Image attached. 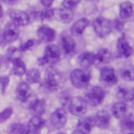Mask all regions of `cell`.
I'll return each mask as SVG.
<instances>
[{
  "label": "cell",
  "mask_w": 134,
  "mask_h": 134,
  "mask_svg": "<svg viewBox=\"0 0 134 134\" xmlns=\"http://www.w3.org/2000/svg\"><path fill=\"white\" fill-rule=\"evenodd\" d=\"M94 126H95L94 117L93 116H87V117H84V118L79 120V122L76 125V130L81 131L84 134H89Z\"/></svg>",
  "instance_id": "2e32d148"
},
{
  "label": "cell",
  "mask_w": 134,
  "mask_h": 134,
  "mask_svg": "<svg viewBox=\"0 0 134 134\" xmlns=\"http://www.w3.org/2000/svg\"><path fill=\"white\" fill-rule=\"evenodd\" d=\"M88 108L86 99L82 96H74L68 100V110L72 115L83 116Z\"/></svg>",
  "instance_id": "5b68a950"
},
{
  "label": "cell",
  "mask_w": 134,
  "mask_h": 134,
  "mask_svg": "<svg viewBox=\"0 0 134 134\" xmlns=\"http://www.w3.org/2000/svg\"><path fill=\"white\" fill-rule=\"evenodd\" d=\"M79 63L83 69H88L89 67H91L96 63L95 53H92L90 51L82 52L79 57Z\"/></svg>",
  "instance_id": "e0dca14e"
},
{
  "label": "cell",
  "mask_w": 134,
  "mask_h": 134,
  "mask_svg": "<svg viewBox=\"0 0 134 134\" xmlns=\"http://www.w3.org/2000/svg\"><path fill=\"white\" fill-rule=\"evenodd\" d=\"M67 122V113L63 108L55 109L50 115V124L55 129H61L65 127Z\"/></svg>",
  "instance_id": "52a82bcc"
},
{
  "label": "cell",
  "mask_w": 134,
  "mask_h": 134,
  "mask_svg": "<svg viewBox=\"0 0 134 134\" xmlns=\"http://www.w3.org/2000/svg\"><path fill=\"white\" fill-rule=\"evenodd\" d=\"M37 35L40 41L45 43H50L55 39V30L47 25L40 26L39 29L37 30Z\"/></svg>",
  "instance_id": "7c38bea8"
},
{
  "label": "cell",
  "mask_w": 134,
  "mask_h": 134,
  "mask_svg": "<svg viewBox=\"0 0 134 134\" xmlns=\"http://www.w3.org/2000/svg\"><path fill=\"white\" fill-rule=\"evenodd\" d=\"M99 77H100L102 82L108 86H114L118 82V77H117V74H116L114 68H112L110 66H105L100 69Z\"/></svg>",
  "instance_id": "8992f818"
},
{
  "label": "cell",
  "mask_w": 134,
  "mask_h": 134,
  "mask_svg": "<svg viewBox=\"0 0 134 134\" xmlns=\"http://www.w3.org/2000/svg\"><path fill=\"white\" fill-rule=\"evenodd\" d=\"M54 16H57V18L62 21L63 23H69L73 17H74V13L72 9H68L65 7H61L58 9H54Z\"/></svg>",
  "instance_id": "7402d4cb"
},
{
  "label": "cell",
  "mask_w": 134,
  "mask_h": 134,
  "mask_svg": "<svg viewBox=\"0 0 134 134\" xmlns=\"http://www.w3.org/2000/svg\"><path fill=\"white\" fill-rule=\"evenodd\" d=\"M124 26H125V21L121 18L120 19H115L114 22L112 23V27H114L118 31H121L124 29Z\"/></svg>",
  "instance_id": "e575fe53"
},
{
  "label": "cell",
  "mask_w": 134,
  "mask_h": 134,
  "mask_svg": "<svg viewBox=\"0 0 134 134\" xmlns=\"http://www.w3.org/2000/svg\"><path fill=\"white\" fill-rule=\"evenodd\" d=\"M39 18L41 20H45V19H50L54 16V9L53 8H50V7H45L44 9L40 10L39 14H38Z\"/></svg>",
  "instance_id": "1f68e13d"
},
{
  "label": "cell",
  "mask_w": 134,
  "mask_h": 134,
  "mask_svg": "<svg viewBox=\"0 0 134 134\" xmlns=\"http://www.w3.org/2000/svg\"><path fill=\"white\" fill-rule=\"evenodd\" d=\"M29 111L34 114V115H39L41 116L44 112H45V109H46V104H45V100L44 99H34L30 104H29V107H28Z\"/></svg>",
  "instance_id": "603a6c76"
},
{
  "label": "cell",
  "mask_w": 134,
  "mask_h": 134,
  "mask_svg": "<svg viewBox=\"0 0 134 134\" xmlns=\"http://www.w3.org/2000/svg\"><path fill=\"white\" fill-rule=\"evenodd\" d=\"M93 117H94L95 126L98 127V128H100V129H107L109 127L110 122H111V115L106 110L99 111Z\"/></svg>",
  "instance_id": "5bb4252c"
},
{
  "label": "cell",
  "mask_w": 134,
  "mask_h": 134,
  "mask_svg": "<svg viewBox=\"0 0 134 134\" xmlns=\"http://www.w3.org/2000/svg\"><path fill=\"white\" fill-rule=\"evenodd\" d=\"M92 27L94 29V32L95 35L98 37V38H105L107 37L111 30H112V22L106 18V17H97L93 20L92 22Z\"/></svg>",
  "instance_id": "3957f363"
},
{
  "label": "cell",
  "mask_w": 134,
  "mask_h": 134,
  "mask_svg": "<svg viewBox=\"0 0 134 134\" xmlns=\"http://www.w3.org/2000/svg\"><path fill=\"white\" fill-rule=\"evenodd\" d=\"M12 115H13V108H10V107L5 108L4 110H2L0 112V122H4L8 118H10Z\"/></svg>",
  "instance_id": "d6a6232c"
},
{
  "label": "cell",
  "mask_w": 134,
  "mask_h": 134,
  "mask_svg": "<svg viewBox=\"0 0 134 134\" xmlns=\"http://www.w3.org/2000/svg\"><path fill=\"white\" fill-rule=\"evenodd\" d=\"M116 51H117V55L119 58L127 59L133 54V48L124 36L118 38V40L116 42Z\"/></svg>",
  "instance_id": "9c48e42d"
},
{
  "label": "cell",
  "mask_w": 134,
  "mask_h": 134,
  "mask_svg": "<svg viewBox=\"0 0 134 134\" xmlns=\"http://www.w3.org/2000/svg\"><path fill=\"white\" fill-rule=\"evenodd\" d=\"M9 18L12 20V22L17 25L18 27L20 26H25L29 23V15L23 10H19V9H14L9 13Z\"/></svg>",
  "instance_id": "30bf717a"
},
{
  "label": "cell",
  "mask_w": 134,
  "mask_h": 134,
  "mask_svg": "<svg viewBox=\"0 0 134 134\" xmlns=\"http://www.w3.org/2000/svg\"><path fill=\"white\" fill-rule=\"evenodd\" d=\"M61 58V49L55 44H48L45 48L44 55L39 59L40 65H53Z\"/></svg>",
  "instance_id": "7a4b0ae2"
},
{
  "label": "cell",
  "mask_w": 134,
  "mask_h": 134,
  "mask_svg": "<svg viewBox=\"0 0 134 134\" xmlns=\"http://www.w3.org/2000/svg\"><path fill=\"white\" fill-rule=\"evenodd\" d=\"M45 125V120L39 116V115H34L30 120L28 121V130H29V133H32V134H37L38 132L41 131V129L44 127Z\"/></svg>",
  "instance_id": "ffe728a7"
},
{
  "label": "cell",
  "mask_w": 134,
  "mask_h": 134,
  "mask_svg": "<svg viewBox=\"0 0 134 134\" xmlns=\"http://www.w3.org/2000/svg\"><path fill=\"white\" fill-rule=\"evenodd\" d=\"M120 76L125 81H128V82L134 81V66L128 65V66H125L124 68H121Z\"/></svg>",
  "instance_id": "f1b7e54d"
},
{
  "label": "cell",
  "mask_w": 134,
  "mask_h": 134,
  "mask_svg": "<svg viewBox=\"0 0 134 134\" xmlns=\"http://www.w3.org/2000/svg\"><path fill=\"white\" fill-rule=\"evenodd\" d=\"M105 96H106V92L100 86H92L86 92L85 99L87 104H89L90 106L96 107L103 103V100L105 99Z\"/></svg>",
  "instance_id": "277c9868"
},
{
  "label": "cell",
  "mask_w": 134,
  "mask_h": 134,
  "mask_svg": "<svg viewBox=\"0 0 134 134\" xmlns=\"http://www.w3.org/2000/svg\"><path fill=\"white\" fill-rule=\"evenodd\" d=\"M3 2H5V3H8V4H10V3H15L16 1H18V0H2Z\"/></svg>",
  "instance_id": "f35d334b"
},
{
  "label": "cell",
  "mask_w": 134,
  "mask_h": 134,
  "mask_svg": "<svg viewBox=\"0 0 134 134\" xmlns=\"http://www.w3.org/2000/svg\"><path fill=\"white\" fill-rule=\"evenodd\" d=\"M2 15H3V9H2V6L0 5V18L2 17Z\"/></svg>",
  "instance_id": "60d3db41"
},
{
  "label": "cell",
  "mask_w": 134,
  "mask_h": 134,
  "mask_svg": "<svg viewBox=\"0 0 134 134\" xmlns=\"http://www.w3.org/2000/svg\"><path fill=\"white\" fill-rule=\"evenodd\" d=\"M128 134H134V132H132V133H128Z\"/></svg>",
  "instance_id": "b9f144b4"
},
{
  "label": "cell",
  "mask_w": 134,
  "mask_h": 134,
  "mask_svg": "<svg viewBox=\"0 0 134 134\" xmlns=\"http://www.w3.org/2000/svg\"><path fill=\"white\" fill-rule=\"evenodd\" d=\"M111 112H112V115L115 117V118H124L127 113H128V106L126 104V102H116L115 104H113L112 108H111Z\"/></svg>",
  "instance_id": "d6986e66"
},
{
  "label": "cell",
  "mask_w": 134,
  "mask_h": 134,
  "mask_svg": "<svg viewBox=\"0 0 134 134\" xmlns=\"http://www.w3.org/2000/svg\"><path fill=\"white\" fill-rule=\"evenodd\" d=\"M70 82L71 84L77 88V89H83L86 88L91 80V73L87 70V69H83V68H76L73 69L70 72Z\"/></svg>",
  "instance_id": "6da1fadb"
},
{
  "label": "cell",
  "mask_w": 134,
  "mask_h": 134,
  "mask_svg": "<svg viewBox=\"0 0 134 134\" xmlns=\"http://www.w3.org/2000/svg\"><path fill=\"white\" fill-rule=\"evenodd\" d=\"M60 83H61V74L55 70L48 71V73L46 74L45 81H44V86L48 90L53 91L58 89Z\"/></svg>",
  "instance_id": "8fae6325"
},
{
  "label": "cell",
  "mask_w": 134,
  "mask_h": 134,
  "mask_svg": "<svg viewBox=\"0 0 134 134\" xmlns=\"http://www.w3.org/2000/svg\"><path fill=\"white\" fill-rule=\"evenodd\" d=\"M95 58H96V63H102V64H106L109 63L112 59V54L111 52L106 49V48H100L98 49V51L95 53Z\"/></svg>",
  "instance_id": "d4e9b609"
},
{
  "label": "cell",
  "mask_w": 134,
  "mask_h": 134,
  "mask_svg": "<svg viewBox=\"0 0 134 134\" xmlns=\"http://www.w3.org/2000/svg\"><path fill=\"white\" fill-rule=\"evenodd\" d=\"M133 15V4L129 1L121 2L119 4V17L121 19H128Z\"/></svg>",
  "instance_id": "cb8c5ba5"
},
{
  "label": "cell",
  "mask_w": 134,
  "mask_h": 134,
  "mask_svg": "<svg viewBox=\"0 0 134 134\" xmlns=\"http://www.w3.org/2000/svg\"><path fill=\"white\" fill-rule=\"evenodd\" d=\"M12 63H13V73L15 75L21 76V75H23V74L26 73V66H25L24 62L21 59L15 60Z\"/></svg>",
  "instance_id": "484cf974"
},
{
  "label": "cell",
  "mask_w": 134,
  "mask_h": 134,
  "mask_svg": "<svg viewBox=\"0 0 134 134\" xmlns=\"http://www.w3.org/2000/svg\"><path fill=\"white\" fill-rule=\"evenodd\" d=\"M116 96L121 102H132L134 100V88L120 86L116 91Z\"/></svg>",
  "instance_id": "ac0fdd59"
},
{
  "label": "cell",
  "mask_w": 134,
  "mask_h": 134,
  "mask_svg": "<svg viewBox=\"0 0 134 134\" xmlns=\"http://www.w3.org/2000/svg\"><path fill=\"white\" fill-rule=\"evenodd\" d=\"M41 79V74L40 71L36 68H31L28 71H26V80L28 83L30 84H37L40 82Z\"/></svg>",
  "instance_id": "83f0119b"
},
{
  "label": "cell",
  "mask_w": 134,
  "mask_h": 134,
  "mask_svg": "<svg viewBox=\"0 0 134 134\" xmlns=\"http://www.w3.org/2000/svg\"><path fill=\"white\" fill-rule=\"evenodd\" d=\"M31 94V89H30V86L28 83L26 82H21L18 86H17V89H16V96L19 100L21 102H26L29 96Z\"/></svg>",
  "instance_id": "9a60e30c"
},
{
  "label": "cell",
  "mask_w": 134,
  "mask_h": 134,
  "mask_svg": "<svg viewBox=\"0 0 134 134\" xmlns=\"http://www.w3.org/2000/svg\"><path fill=\"white\" fill-rule=\"evenodd\" d=\"M53 1H54V0H40L41 4H42L44 7H50V6L52 5Z\"/></svg>",
  "instance_id": "74e56055"
},
{
  "label": "cell",
  "mask_w": 134,
  "mask_h": 134,
  "mask_svg": "<svg viewBox=\"0 0 134 134\" xmlns=\"http://www.w3.org/2000/svg\"><path fill=\"white\" fill-rule=\"evenodd\" d=\"M121 127L126 130H130L134 132V118L132 115H126L121 118Z\"/></svg>",
  "instance_id": "4dcf8cb0"
},
{
  "label": "cell",
  "mask_w": 134,
  "mask_h": 134,
  "mask_svg": "<svg viewBox=\"0 0 134 134\" xmlns=\"http://www.w3.org/2000/svg\"><path fill=\"white\" fill-rule=\"evenodd\" d=\"M80 1L81 0H63L62 7H65V8H68V9H73L80 3Z\"/></svg>",
  "instance_id": "836d02e7"
},
{
  "label": "cell",
  "mask_w": 134,
  "mask_h": 134,
  "mask_svg": "<svg viewBox=\"0 0 134 134\" xmlns=\"http://www.w3.org/2000/svg\"><path fill=\"white\" fill-rule=\"evenodd\" d=\"M35 45V41L34 40H27L25 43H23L20 47V50L21 51H25V50H28L29 48H31L32 46Z\"/></svg>",
  "instance_id": "8d00e7d4"
},
{
  "label": "cell",
  "mask_w": 134,
  "mask_h": 134,
  "mask_svg": "<svg viewBox=\"0 0 134 134\" xmlns=\"http://www.w3.org/2000/svg\"><path fill=\"white\" fill-rule=\"evenodd\" d=\"M9 133L10 134H29V130H28V127L26 125L16 122V124H13L10 126Z\"/></svg>",
  "instance_id": "4316f807"
},
{
  "label": "cell",
  "mask_w": 134,
  "mask_h": 134,
  "mask_svg": "<svg viewBox=\"0 0 134 134\" xmlns=\"http://www.w3.org/2000/svg\"><path fill=\"white\" fill-rule=\"evenodd\" d=\"M61 46L63 48V51L67 55H72L76 52V44L75 41L73 40L72 36L69 34H62L61 36Z\"/></svg>",
  "instance_id": "ba28073f"
},
{
  "label": "cell",
  "mask_w": 134,
  "mask_h": 134,
  "mask_svg": "<svg viewBox=\"0 0 134 134\" xmlns=\"http://www.w3.org/2000/svg\"><path fill=\"white\" fill-rule=\"evenodd\" d=\"M89 24H90V21L87 18L79 19L71 26V35L72 36H81L85 31V29L89 26Z\"/></svg>",
  "instance_id": "44dd1931"
},
{
  "label": "cell",
  "mask_w": 134,
  "mask_h": 134,
  "mask_svg": "<svg viewBox=\"0 0 134 134\" xmlns=\"http://www.w3.org/2000/svg\"><path fill=\"white\" fill-rule=\"evenodd\" d=\"M21 55H22V51L19 48H16V47H10L6 51V58L10 62H14L15 60L21 59Z\"/></svg>",
  "instance_id": "f546056e"
},
{
  "label": "cell",
  "mask_w": 134,
  "mask_h": 134,
  "mask_svg": "<svg viewBox=\"0 0 134 134\" xmlns=\"http://www.w3.org/2000/svg\"><path fill=\"white\" fill-rule=\"evenodd\" d=\"M72 134H84V133H82V132L79 131V130H75L74 132H72Z\"/></svg>",
  "instance_id": "ab89813d"
},
{
  "label": "cell",
  "mask_w": 134,
  "mask_h": 134,
  "mask_svg": "<svg viewBox=\"0 0 134 134\" xmlns=\"http://www.w3.org/2000/svg\"><path fill=\"white\" fill-rule=\"evenodd\" d=\"M88 1H94V0H88Z\"/></svg>",
  "instance_id": "ee69618b"
},
{
  "label": "cell",
  "mask_w": 134,
  "mask_h": 134,
  "mask_svg": "<svg viewBox=\"0 0 134 134\" xmlns=\"http://www.w3.org/2000/svg\"><path fill=\"white\" fill-rule=\"evenodd\" d=\"M9 84V77L8 76H0V85H1V92L4 93L6 91V88Z\"/></svg>",
  "instance_id": "d590c367"
},
{
  "label": "cell",
  "mask_w": 134,
  "mask_h": 134,
  "mask_svg": "<svg viewBox=\"0 0 134 134\" xmlns=\"http://www.w3.org/2000/svg\"><path fill=\"white\" fill-rule=\"evenodd\" d=\"M19 27L17 25H15L13 22L12 23H8L4 30H3V40L7 43H12V42H15L18 38H19Z\"/></svg>",
  "instance_id": "4fadbf2b"
},
{
  "label": "cell",
  "mask_w": 134,
  "mask_h": 134,
  "mask_svg": "<svg viewBox=\"0 0 134 134\" xmlns=\"http://www.w3.org/2000/svg\"><path fill=\"white\" fill-rule=\"evenodd\" d=\"M58 134H65V133H58Z\"/></svg>",
  "instance_id": "7bdbcfd3"
}]
</instances>
